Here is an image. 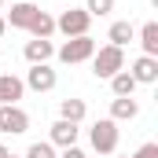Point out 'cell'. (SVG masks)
Instances as JSON below:
<instances>
[{
  "instance_id": "18",
  "label": "cell",
  "mask_w": 158,
  "mask_h": 158,
  "mask_svg": "<svg viewBox=\"0 0 158 158\" xmlns=\"http://www.w3.org/2000/svg\"><path fill=\"white\" fill-rule=\"evenodd\" d=\"M85 11H88L92 19H103V15H110V11H114V0H88V4H85Z\"/></svg>"
},
{
  "instance_id": "3",
  "label": "cell",
  "mask_w": 158,
  "mask_h": 158,
  "mask_svg": "<svg viewBox=\"0 0 158 158\" xmlns=\"http://www.w3.org/2000/svg\"><path fill=\"white\" fill-rule=\"evenodd\" d=\"M92 55H96V40L88 37V33H85V37H66V44L59 48V59H63L66 66H74V63H88Z\"/></svg>"
},
{
  "instance_id": "14",
  "label": "cell",
  "mask_w": 158,
  "mask_h": 158,
  "mask_svg": "<svg viewBox=\"0 0 158 158\" xmlns=\"http://www.w3.org/2000/svg\"><path fill=\"white\" fill-rule=\"evenodd\" d=\"M26 33H30V37H40V40H48L52 33H55V19H52L48 11H40V7H37V15H33V22L26 26Z\"/></svg>"
},
{
  "instance_id": "6",
  "label": "cell",
  "mask_w": 158,
  "mask_h": 158,
  "mask_svg": "<svg viewBox=\"0 0 158 158\" xmlns=\"http://www.w3.org/2000/svg\"><path fill=\"white\" fill-rule=\"evenodd\" d=\"M26 88H33V92H52L55 85H59V74L48 66V63H37V66H30V74L22 81Z\"/></svg>"
},
{
  "instance_id": "1",
  "label": "cell",
  "mask_w": 158,
  "mask_h": 158,
  "mask_svg": "<svg viewBox=\"0 0 158 158\" xmlns=\"http://www.w3.org/2000/svg\"><path fill=\"white\" fill-rule=\"evenodd\" d=\"M118 70H125V52L114 48V44L96 48V55H92V74H96L99 81H110Z\"/></svg>"
},
{
  "instance_id": "11",
  "label": "cell",
  "mask_w": 158,
  "mask_h": 158,
  "mask_svg": "<svg viewBox=\"0 0 158 158\" xmlns=\"http://www.w3.org/2000/svg\"><path fill=\"white\" fill-rule=\"evenodd\" d=\"M140 114V103L132 96H114L110 99V121H132Z\"/></svg>"
},
{
  "instance_id": "9",
  "label": "cell",
  "mask_w": 158,
  "mask_h": 158,
  "mask_svg": "<svg viewBox=\"0 0 158 158\" xmlns=\"http://www.w3.org/2000/svg\"><path fill=\"white\" fill-rule=\"evenodd\" d=\"M33 15H37V4L22 0V4H11V11L4 15V22H7V26H15V30H26V26L33 22Z\"/></svg>"
},
{
  "instance_id": "17",
  "label": "cell",
  "mask_w": 158,
  "mask_h": 158,
  "mask_svg": "<svg viewBox=\"0 0 158 158\" xmlns=\"http://www.w3.org/2000/svg\"><path fill=\"white\" fill-rule=\"evenodd\" d=\"M110 92H114V96H132V92H136L132 74H129V70H118V74L110 77Z\"/></svg>"
},
{
  "instance_id": "12",
  "label": "cell",
  "mask_w": 158,
  "mask_h": 158,
  "mask_svg": "<svg viewBox=\"0 0 158 158\" xmlns=\"http://www.w3.org/2000/svg\"><path fill=\"white\" fill-rule=\"evenodd\" d=\"M22 55L30 59V66H37V63H48V59L55 55V48H52V40H40V37H33V40H26Z\"/></svg>"
},
{
  "instance_id": "26",
  "label": "cell",
  "mask_w": 158,
  "mask_h": 158,
  "mask_svg": "<svg viewBox=\"0 0 158 158\" xmlns=\"http://www.w3.org/2000/svg\"><path fill=\"white\" fill-rule=\"evenodd\" d=\"M7 158H19V155H7Z\"/></svg>"
},
{
  "instance_id": "2",
  "label": "cell",
  "mask_w": 158,
  "mask_h": 158,
  "mask_svg": "<svg viewBox=\"0 0 158 158\" xmlns=\"http://www.w3.org/2000/svg\"><path fill=\"white\" fill-rule=\"evenodd\" d=\"M88 136H92V151H96V155L110 158L114 151H118V136H121V132H118V121L99 118L96 125H92V132H88Z\"/></svg>"
},
{
  "instance_id": "22",
  "label": "cell",
  "mask_w": 158,
  "mask_h": 158,
  "mask_svg": "<svg viewBox=\"0 0 158 158\" xmlns=\"http://www.w3.org/2000/svg\"><path fill=\"white\" fill-rule=\"evenodd\" d=\"M4 33H7V22H4V15H0V37H4Z\"/></svg>"
},
{
  "instance_id": "13",
  "label": "cell",
  "mask_w": 158,
  "mask_h": 158,
  "mask_svg": "<svg viewBox=\"0 0 158 158\" xmlns=\"http://www.w3.org/2000/svg\"><path fill=\"white\" fill-rule=\"evenodd\" d=\"M85 114H88V107H85V99H77V96H66V99L59 103V118H63V121L81 125V121H85Z\"/></svg>"
},
{
  "instance_id": "5",
  "label": "cell",
  "mask_w": 158,
  "mask_h": 158,
  "mask_svg": "<svg viewBox=\"0 0 158 158\" xmlns=\"http://www.w3.org/2000/svg\"><path fill=\"white\" fill-rule=\"evenodd\" d=\"M26 129H30V114H26L19 103L0 107V132H7V136H22Z\"/></svg>"
},
{
  "instance_id": "21",
  "label": "cell",
  "mask_w": 158,
  "mask_h": 158,
  "mask_svg": "<svg viewBox=\"0 0 158 158\" xmlns=\"http://www.w3.org/2000/svg\"><path fill=\"white\" fill-rule=\"evenodd\" d=\"M55 158H88V155H85L77 143H74V147H63V155H55Z\"/></svg>"
},
{
  "instance_id": "19",
  "label": "cell",
  "mask_w": 158,
  "mask_h": 158,
  "mask_svg": "<svg viewBox=\"0 0 158 158\" xmlns=\"http://www.w3.org/2000/svg\"><path fill=\"white\" fill-rule=\"evenodd\" d=\"M26 158H55V147H52L48 140H37V143H30Z\"/></svg>"
},
{
  "instance_id": "24",
  "label": "cell",
  "mask_w": 158,
  "mask_h": 158,
  "mask_svg": "<svg viewBox=\"0 0 158 158\" xmlns=\"http://www.w3.org/2000/svg\"><path fill=\"white\" fill-rule=\"evenodd\" d=\"M0 15H4V0H0Z\"/></svg>"
},
{
  "instance_id": "23",
  "label": "cell",
  "mask_w": 158,
  "mask_h": 158,
  "mask_svg": "<svg viewBox=\"0 0 158 158\" xmlns=\"http://www.w3.org/2000/svg\"><path fill=\"white\" fill-rule=\"evenodd\" d=\"M7 155H11V151H7V147H4V143H0V158H7Z\"/></svg>"
},
{
  "instance_id": "15",
  "label": "cell",
  "mask_w": 158,
  "mask_h": 158,
  "mask_svg": "<svg viewBox=\"0 0 158 158\" xmlns=\"http://www.w3.org/2000/svg\"><path fill=\"white\" fill-rule=\"evenodd\" d=\"M107 40H110L114 48H125L129 40H136V26H132V22H110V30H107Z\"/></svg>"
},
{
  "instance_id": "25",
  "label": "cell",
  "mask_w": 158,
  "mask_h": 158,
  "mask_svg": "<svg viewBox=\"0 0 158 158\" xmlns=\"http://www.w3.org/2000/svg\"><path fill=\"white\" fill-rule=\"evenodd\" d=\"M30 4H40V0H30Z\"/></svg>"
},
{
  "instance_id": "16",
  "label": "cell",
  "mask_w": 158,
  "mask_h": 158,
  "mask_svg": "<svg viewBox=\"0 0 158 158\" xmlns=\"http://www.w3.org/2000/svg\"><path fill=\"white\" fill-rule=\"evenodd\" d=\"M136 37H140V48H143V55L158 59V22H143Z\"/></svg>"
},
{
  "instance_id": "8",
  "label": "cell",
  "mask_w": 158,
  "mask_h": 158,
  "mask_svg": "<svg viewBox=\"0 0 158 158\" xmlns=\"http://www.w3.org/2000/svg\"><path fill=\"white\" fill-rule=\"evenodd\" d=\"M77 125H74V121H55V125H52V132H48V136H52V140H48V143H52V147H74V143H77Z\"/></svg>"
},
{
  "instance_id": "10",
  "label": "cell",
  "mask_w": 158,
  "mask_h": 158,
  "mask_svg": "<svg viewBox=\"0 0 158 158\" xmlns=\"http://www.w3.org/2000/svg\"><path fill=\"white\" fill-rule=\"evenodd\" d=\"M132 81L136 85H155L158 81V59H151V55H140L136 63H132Z\"/></svg>"
},
{
  "instance_id": "4",
  "label": "cell",
  "mask_w": 158,
  "mask_h": 158,
  "mask_svg": "<svg viewBox=\"0 0 158 158\" xmlns=\"http://www.w3.org/2000/svg\"><path fill=\"white\" fill-rule=\"evenodd\" d=\"M88 26H92V15H88L85 7H70V11H63V15L55 19V30L66 33V37H85Z\"/></svg>"
},
{
  "instance_id": "20",
  "label": "cell",
  "mask_w": 158,
  "mask_h": 158,
  "mask_svg": "<svg viewBox=\"0 0 158 158\" xmlns=\"http://www.w3.org/2000/svg\"><path fill=\"white\" fill-rule=\"evenodd\" d=\"M129 158H158V143H143L136 155H129Z\"/></svg>"
},
{
  "instance_id": "28",
  "label": "cell",
  "mask_w": 158,
  "mask_h": 158,
  "mask_svg": "<svg viewBox=\"0 0 158 158\" xmlns=\"http://www.w3.org/2000/svg\"><path fill=\"white\" fill-rule=\"evenodd\" d=\"M99 158H103V155H99Z\"/></svg>"
},
{
  "instance_id": "27",
  "label": "cell",
  "mask_w": 158,
  "mask_h": 158,
  "mask_svg": "<svg viewBox=\"0 0 158 158\" xmlns=\"http://www.w3.org/2000/svg\"><path fill=\"white\" fill-rule=\"evenodd\" d=\"M125 158H129V155H125Z\"/></svg>"
},
{
  "instance_id": "7",
  "label": "cell",
  "mask_w": 158,
  "mask_h": 158,
  "mask_svg": "<svg viewBox=\"0 0 158 158\" xmlns=\"http://www.w3.org/2000/svg\"><path fill=\"white\" fill-rule=\"evenodd\" d=\"M22 96H26V85H22V77H15V74H0V107L19 103Z\"/></svg>"
}]
</instances>
